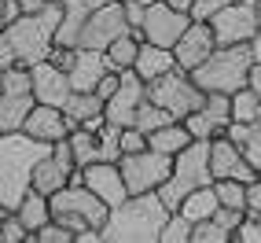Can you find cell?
Returning a JSON list of instances; mask_svg holds the SVG:
<instances>
[{
    "instance_id": "cell-1",
    "label": "cell",
    "mask_w": 261,
    "mask_h": 243,
    "mask_svg": "<svg viewBox=\"0 0 261 243\" xmlns=\"http://www.w3.org/2000/svg\"><path fill=\"white\" fill-rule=\"evenodd\" d=\"M166 217L169 206L159 192L129 196L125 203L111 206L107 225H103V243H159Z\"/></svg>"
},
{
    "instance_id": "cell-2",
    "label": "cell",
    "mask_w": 261,
    "mask_h": 243,
    "mask_svg": "<svg viewBox=\"0 0 261 243\" xmlns=\"http://www.w3.org/2000/svg\"><path fill=\"white\" fill-rule=\"evenodd\" d=\"M51 151V144L33 140L30 133H4L0 136V203L15 210L22 196L33 188V166Z\"/></svg>"
},
{
    "instance_id": "cell-3",
    "label": "cell",
    "mask_w": 261,
    "mask_h": 243,
    "mask_svg": "<svg viewBox=\"0 0 261 243\" xmlns=\"http://www.w3.org/2000/svg\"><path fill=\"white\" fill-rule=\"evenodd\" d=\"M63 19V4H44L41 11H30V15H19L15 22L0 26V33L8 37V44L15 48V59L22 66H33L51 56L56 48V26Z\"/></svg>"
},
{
    "instance_id": "cell-4",
    "label": "cell",
    "mask_w": 261,
    "mask_h": 243,
    "mask_svg": "<svg viewBox=\"0 0 261 243\" xmlns=\"http://www.w3.org/2000/svg\"><path fill=\"white\" fill-rule=\"evenodd\" d=\"M250 66H254V52L250 44H217L202 66L191 70L195 85L202 92H239L243 85H250Z\"/></svg>"
},
{
    "instance_id": "cell-5",
    "label": "cell",
    "mask_w": 261,
    "mask_h": 243,
    "mask_svg": "<svg viewBox=\"0 0 261 243\" xmlns=\"http://www.w3.org/2000/svg\"><path fill=\"white\" fill-rule=\"evenodd\" d=\"M206 184H214L210 140H191L180 155H173V173H169V181L159 188V196H162V203L169 206V210H177L188 192L206 188Z\"/></svg>"
},
{
    "instance_id": "cell-6",
    "label": "cell",
    "mask_w": 261,
    "mask_h": 243,
    "mask_svg": "<svg viewBox=\"0 0 261 243\" xmlns=\"http://www.w3.org/2000/svg\"><path fill=\"white\" fill-rule=\"evenodd\" d=\"M48 203H51V217L63 221L70 232L103 229V225H107V214H111V206L103 203L92 188H85L81 181H70L66 188H59Z\"/></svg>"
},
{
    "instance_id": "cell-7",
    "label": "cell",
    "mask_w": 261,
    "mask_h": 243,
    "mask_svg": "<svg viewBox=\"0 0 261 243\" xmlns=\"http://www.w3.org/2000/svg\"><path fill=\"white\" fill-rule=\"evenodd\" d=\"M147 100L159 103L162 111H169L173 118H188L191 111L202 107L206 92L195 85V78H191L188 70H180V66H173L169 74L147 81Z\"/></svg>"
},
{
    "instance_id": "cell-8",
    "label": "cell",
    "mask_w": 261,
    "mask_h": 243,
    "mask_svg": "<svg viewBox=\"0 0 261 243\" xmlns=\"http://www.w3.org/2000/svg\"><path fill=\"white\" fill-rule=\"evenodd\" d=\"M118 166H121V177H125L129 196H144V192H159V188L169 181L173 155H162V151H154V148H144V151L121 155Z\"/></svg>"
},
{
    "instance_id": "cell-9",
    "label": "cell",
    "mask_w": 261,
    "mask_h": 243,
    "mask_svg": "<svg viewBox=\"0 0 261 243\" xmlns=\"http://www.w3.org/2000/svg\"><path fill=\"white\" fill-rule=\"evenodd\" d=\"M210 30H214L217 44H250L254 33L261 30L257 26V0H232L228 8H221L210 19Z\"/></svg>"
},
{
    "instance_id": "cell-10",
    "label": "cell",
    "mask_w": 261,
    "mask_h": 243,
    "mask_svg": "<svg viewBox=\"0 0 261 243\" xmlns=\"http://www.w3.org/2000/svg\"><path fill=\"white\" fill-rule=\"evenodd\" d=\"M188 26H191V11H177V8L162 4V0H154V4H147V11H144L140 41L159 44V48H173Z\"/></svg>"
},
{
    "instance_id": "cell-11",
    "label": "cell",
    "mask_w": 261,
    "mask_h": 243,
    "mask_svg": "<svg viewBox=\"0 0 261 243\" xmlns=\"http://www.w3.org/2000/svg\"><path fill=\"white\" fill-rule=\"evenodd\" d=\"M121 74V85H118V92L103 103V114H107L111 126H133L136 121V111H140V103L147 100V81L136 74V70H118Z\"/></svg>"
},
{
    "instance_id": "cell-12",
    "label": "cell",
    "mask_w": 261,
    "mask_h": 243,
    "mask_svg": "<svg viewBox=\"0 0 261 243\" xmlns=\"http://www.w3.org/2000/svg\"><path fill=\"white\" fill-rule=\"evenodd\" d=\"M129 30V19H125V4H103V8H92L89 11V22H85L81 30V44L77 48H107L114 37H121V33Z\"/></svg>"
},
{
    "instance_id": "cell-13",
    "label": "cell",
    "mask_w": 261,
    "mask_h": 243,
    "mask_svg": "<svg viewBox=\"0 0 261 243\" xmlns=\"http://www.w3.org/2000/svg\"><path fill=\"white\" fill-rule=\"evenodd\" d=\"M210 169H214V181L217 177H236L243 184H250L254 177H261V169L243 155L239 144H232L228 136H217L210 140Z\"/></svg>"
},
{
    "instance_id": "cell-14",
    "label": "cell",
    "mask_w": 261,
    "mask_h": 243,
    "mask_svg": "<svg viewBox=\"0 0 261 243\" xmlns=\"http://www.w3.org/2000/svg\"><path fill=\"white\" fill-rule=\"evenodd\" d=\"M217 48V37H214V30L210 22H202V19H191V26L180 33V41L173 44V56H177V66L180 70H195V66L206 63V56Z\"/></svg>"
},
{
    "instance_id": "cell-15",
    "label": "cell",
    "mask_w": 261,
    "mask_h": 243,
    "mask_svg": "<svg viewBox=\"0 0 261 243\" xmlns=\"http://www.w3.org/2000/svg\"><path fill=\"white\" fill-rule=\"evenodd\" d=\"M30 78H33V100L37 103H51V107H63L70 100L74 85H70V74L56 66L51 59H41L30 66Z\"/></svg>"
},
{
    "instance_id": "cell-16",
    "label": "cell",
    "mask_w": 261,
    "mask_h": 243,
    "mask_svg": "<svg viewBox=\"0 0 261 243\" xmlns=\"http://www.w3.org/2000/svg\"><path fill=\"white\" fill-rule=\"evenodd\" d=\"M81 184L92 188L107 206H118L129 199V188H125V177H121L118 162H89L81 169Z\"/></svg>"
},
{
    "instance_id": "cell-17",
    "label": "cell",
    "mask_w": 261,
    "mask_h": 243,
    "mask_svg": "<svg viewBox=\"0 0 261 243\" xmlns=\"http://www.w3.org/2000/svg\"><path fill=\"white\" fill-rule=\"evenodd\" d=\"M22 133H30L33 140H44V144H56L70 136V121H66L63 107H51V103H33L26 121H22Z\"/></svg>"
},
{
    "instance_id": "cell-18",
    "label": "cell",
    "mask_w": 261,
    "mask_h": 243,
    "mask_svg": "<svg viewBox=\"0 0 261 243\" xmlns=\"http://www.w3.org/2000/svg\"><path fill=\"white\" fill-rule=\"evenodd\" d=\"M66 74H70L74 92H96L99 78L111 74V66H107V56H103L99 48H77L74 52V66Z\"/></svg>"
},
{
    "instance_id": "cell-19",
    "label": "cell",
    "mask_w": 261,
    "mask_h": 243,
    "mask_svg": "<svg viewBox=\"0 0 261 243\" xmlns=\"http://www.w3.org/2000/svg\"><path fill=\"white\" fill-rule=\"evenodd\" d=\"M89 4L85 0H66L63 4V19H59V26H56V44L59 48H77L81 44V30H85V22H89Z\"/></svg>"
},
{
    "instance_id": "cell-20",
    "label": "cell",
    "mask_w": 261,
    "mask_h": 243,
    "mask_svg": "<svg viewBox=\"0 0 261 243\" xmlns=\"http://www.w3.org/2000/svg\"><path fill=\"white\" fill-rule=\"evenodd\" d=\"M173 66H177V56H173V48H159V44H140V56H136L133 63V70L140 74L144 81H154V78H162L169 74Z\"/></svg>"
},
{
    "instance_id": "cell-21",
    "label": "cell",
    "mask_w": 261,
    "mask_h": 243,
    "mask_svg": "<svg viewBox=\"0 0 261 243\" xmlns=\"http://www.w3.org/2000/svg\"><path fill=\"white\" fill-rule=\"evenodd\" d=\"M140 33H133V30H125L121 37H114L107 48H103V56H107V66L111 70H133V63H136V56H140Z\"/></svg>"
},
{
    "instance_id": "cell-22",
    "label": "cell",
    "mask_w": 261,
    "mask_h": 243,
    "mask_svg": "<svg viewBox=\"0 0 261 243\" xmlns=\"http://www.w3.org/2000/svg\"><path fill=\"white\" fill-rule=\"evenodd\" d=\"M224 136H228L232 144H239L243 148V155L261 169V118L257 121H228V129H224Z\"/></svg>"
},
{
    "instance_id": "cell-23",
    "label": "cell",
    "mask_w": 261,
    "mask_h": 243,
    "mask_svg": "<svg viewBox=\"0 0 261 243\" xmlns=\"http://www.w3.org/2000/svg\"><path fill=\"white\" fill-rule=\"evenodd\" d=\"M188 144H191V133H188V126L180 118L162 126V129H154V133H147V148L162 151V155H180Z\"/></svg>"
},
{
    "instance_id": "cell-24",
    "label": "cell",
    "mask_w": 261,
    "mask_h": 243,
    "mask_svg": "<svg viewBox=\"0 0 261 243\" xmlns=\"http://www.w3.org/2000/svg\"><path fill=\"white\" fill-rule=\"evenodd\" d=\"M217 192H214V184H206V188H195V192H188L184 196V203L177 206V210L191 221V225H199V221H206V217H214L217 214Z\"/></svg>"
},
{
    "instance_id": "cell-25",
    "label": "cell",
    "mask_w": 261,
    "mask_h": 243,
    "mask_svg": "<svg viewBox=\"0 0 261 243\" xmlns=\"http://www.w3.org/2000/svg\"><path fill=\"white\" fill-rule=\"evenodd\" d=\"M33 103H37L33 96H11V92H0V136H4V133H19Z\"/></svg>"
},
{
    "instance_id": "cell-26",
    "label": "cell",
    "mask_w": 261,
    "mask_h": 243,
    "mask_svg": "<svg viewBox=\"0 0 261 243\" xmlns=\"http://www.w3.org/2000/svg\"><path fill=\"white\" fill-rule=\"evenodd\" d=\"M63 114H66V121H70V129H77L89 118L103 114V100L96 92H70V100L63 103Z\"/></svg>"
},
{
    "instance_id": "cell-27",
    "label": "cell",
    "mask_w": 261,
    "mask_h": 243,
    "mask_svg": "<svg viewBox=\"0 0 261 243\" xmlns=\"http://www.w3.org/2000/svg\"><path fill=\"white\" fill-rule=\"evenodd\" d=\"M15 214L22 217V225L30 232H37L41 225L51 221V203H48V196H41V192H33V188H30V192L22 196V203L15 206Z\"/></svg>"
},
{
    "instance_id": "cell-28",
    "label": "cell",
    "mask_w": 261,
    "mask_h": 243,
    "mask_svg": "<svg viewBox=\"0 0 261 243\" xmlns=\"http://www.w3.org/2000/svg\"><path fill=\"white\" fill-rule=\"evenodd\" d=\"M70 151H74V162H77V169H85L89 162H99V144H96V133L92 129H85V126H77V129H70Z\"/></svg>"
},
{
    "instance_id": "cell-29",
    "label": "cell",
    "mask_w": 261,
    "mask_h": 243,
    "mask_svg": "<svg viewBox=\"0 0 261 243\" xmlns=\"http://www.w3.org/2000/svg\"><path fill=\"white\" fill-rule=\"evenodd\" d=\"M180 121L188 126L191 140H217V136H224V129H228V126H221L214 114H206L202 107H199V111H191V114H188V118H180Z\"/></svg>"
},
{
    "instance_id": "cell-30",
    "label": "cell",
    "mask_w": 261,
    "mask_h": 243,
    "mask_svg": "<svg viewBox=\"0 0 261 243\" xmlns=\"http://www.w3.org/2000/svg\"><path fill=\"white\" fill-rule=\"evenodd\" d=\"M261 118V96L250 89V85H243L239 92H232V121H257Z\"/></svg>"
},
{
    "instance_id": "cell-31",
    "label": "cell",
    "mask_w": 261,
    "mask_h": 243,
    "mask_svg": "<svg viewBox=\"0 0 261 243\" xmlns=\"http://www.w3.org/2000/svg\"><path fill=\"white\" fill-rule=\"evenodd\" d=\"M214 192L221 206H232V210H247V184L236 181V177H217L214 181Z\"/></svg>"
},
{
    "instance_id": "cell-32",
    "label": "cell",
    "mask_w": 261,
    "mask_h": 243,
    "mask_svg": "<svg viewBox=\"0 0 261 243\" xmlns=\"http://www.w3.org/2000/svg\"><path fill=\"white\" fill-rule=\"evenodd\" d=\"M0 92H11V96H33V78H30V66L15 63L0 74Z\"/></svg>"
},
{
    "instance_id": "cell-33",
    "label": "cell",
    "mask_w": 261,
    "mask_h": 243,
    "mask_svg": "<svg viewBox=\"0 0 261 243\" xmlns=\"http://www.w3.org/2000/svg\"><path fill=\"white\" fill-rule=\"evenodd\" d=\"M169 121H177L169 111H162L159 103H151V100H144L140 103V111H136V121L133 126L140 129V133H154V129H162V126H169Z\"/></svg>"
},
{
    "instance_id": "cell-34",
    "label": "cell",
    "mask_w": 261,
    "mask_h": 243,
    "mask_svg": "<svg viewBox=\"0 0 261 243\" xmlns=\"http://www.w3.org/2000/svg\"><path fill=\"white\" fill-rule=\"evenodd\" d=\"M191 225L180 210H169V217H166V225H162V236H159V243H191Z\"/></svg>"
},
{
    "instance_id": "cell-35",
    "label": "cell",
    "mask_w": 261,
    "mask_h": 243,
    "mask_svg": "<svg viewBox=\"0 0 261 243\" xmlns=\"http://www.w3.org/2000/svg\"><path fill=\"white\" fill-rule=\"evenodd\" d=\"M96 144H99V162H118L121 159V126H103L96 133Z\"/></svg>"
},
{
    "instance_id": "cell-36",
    "label": "cell",
    "mask_w": 261,
    "mask_h": 243,
    "mask_svg": "<svg viewBox=\"0 0 261 243\" xmlns=\"http://www.w3.org/2000/svg\"><path fill=\"white\" fill-rule=\"evenodd\" d=\"M191 243H232V232L221 229L214 217H206V221H199L195 229H191Z\"/></svg>"
},
{
    "instance_id": "cell-37",
    "label": "cell",
    "mask_w": 261,
    "mask_h": 243,
    "mask_svg": "<svg viewBox=\"0 0 261 243\" xmlns=\"http://www.w3.org/2000/svg\"><path fill=\"white\" fill-rule=\"evenodd\" d=\"M30 243H74V232L66 229L63 221L51 217L48 225H41L37 232H30Z\"/></svg>"
},
{
    "instance_id": "cell-38",
    "label": "cell",
    "mask_w": 261,
    "mask_h": 243,
    "mask_svg": "<svg viewBox=\"0 0 261 243\" xmlns=\"http://www.w3.org/2000/svg\"><path fill=\"white\" fill-rule=\"evenodd\" d=\"M202 111H206V114H214L221 126H228V121H232V96H228V92H206Z\"/></svg>"
},
{
    "instance_id": "cell-39",
    "label": "cell",
    "mask_w": 261,
    "mask_h": 243,
    "mask_svg": "<svg viewBox=\"0 0 261 243\" xmlns=\"http://www.w3.org/2000/svg\"><path fill=\"white\" fill-rule=\"evenodd\" d=\"M0 232H4V243H30V229L22 225V217L15 210H8L0 217Z\"/></svg>"
},
{
    "instance_id": "cell-40",
    "label": "cell",
    "mask_w": 261,
    "mask_h": 243,
    "mask_svg": "<svg viewBox=\"0 0 261 243\" xmlns=\"http://www.w3.org/2000/svg\"><path fill=\"white\" fill-rule=\"evenodd\" d=\"M232 243H261V217L243 214V221H239V229H236Z\"/></svg>"
},
{
    "instance_id": "cell-41",
    "label": "cell",
    "mask_w": 261,
    "mask_h": 243,
    "mask_svg": "<svg viewBox=\"0 0 261 243\" xmlns=\"http://www.w3.org/2000/svg\"><path fill=\"white\" fill-rule=\"evenodd\" d=\"M232 0H191V19H202V22H210L214 15L221 8H228Z\"/></svg>"
},
{
    "instance_id": "cell-42",
    "label": "cell",
    "mask_w": 261,
    "mask_h": 243,
    "mask_svg": "<svg viewBox=\"0 0 261 243\" xmlns=\"http://www.w3.org/2000/svg\"><path fill=\"white\" fill-rule=\"evenodd\" d=\"M147 148V133H140L136 126L121 129V155H133V151H144Z\"/></svg>"
},
{
    "instance_id": "cell-43",
    "label": "cell",
    "mask_w": 261,
    "mask_h": 243,
    "mask_svg": "<svg viewBox=\"0 0 261 243\" xmlns=\"http://www.w3.org/2000/svg\"><path fill=\"white\" fill-rule=\"evenodd\" d=\"M118 85H121V74H118V70L103 74V78H99V85H96V96H99L103 103H107V100H111V96L118 92Z\"/></svg>"
},
{
    "instance_id": "cell-44",
    "label": "cell",
    "mask_w": 261,
    "mask_h": 243,
    "mask_svg": "<svg viewBox=\"0 0 261 243\" xmlns=\"http://www.w3.org/2000/svg\"><path fill=\"white\" fill-rule=\"evenodd\" d=\"M247 214L261 217V177H254V181L247 184Z\"/></svg>"
},
{
    "instance_id": "cell-45",
    "label": "cell",
    "mask_w": 261,
    "mask_h": 243,
    "mask_svg": "<svg viewBox=\"0 0 261 243\" xmlns=\"http://www.w3.org/2000/svg\"><path fill=\"white\" fill-rule=\"evenodd\" d=\"M121 4H125V0H121ZM144 4H125V19H129V30L133 33H140V26H144Z\"/></svg>"
},
{
    "instance_id": "cell-46",
    "label": "cell",
    "mask_w": 261,
    "mask_h": 243,
    "mask_svg": "<svg viewBox=\"0 0 261 243\" xmlns=\"http://www.w3.org/2000/svg\"><path fill=\"white\" fill-rule=\"evenodd\" d=\"M74 52H77V48H59V44H56L48 59L56 63V66H63V70H70V66H74Z\"/></svg>"
},
{
    "instance_id": "cell-47",
    "label": "cell",
    "mask_w": 261,
    "mask_h": 243,
    "mask_svg": "<svg viewBox=\"0 0 261 243\" xmlns=\"http://www.w3.org/2000/svg\"><path fill=\"white\" fill-rule=\"evenodd\" d=\"M15 63H19V59H15V48L8 44V37H4V33H0V74H4L8 66H15Z\"/></svg>"
},
{
    "instance_id": "cell-48",
    "label": "cell",
    "mask_w": 261,
    "mask_h": 243,
    "mask_svg": "<svg viewBox=\"0 0 261 243\" xmlns=\"http://www.w3.org/2000/svg\"><path fill=\"white\" fill-rule=\"evenodd\" d=\"M19 15H26L19 0H4V15H0V26H8V22H15V19H19Z\"/></svg>"
},
{
    "instance_id": "cell-49",
    "label": "cell",
    "mask_w": 261,
    "mask_h": 243,
    "mask_svg": "<svg viewBox=\"0 0 261 243\" xmlns=\"http://www.w3.org/2000/svg\"><path fill=\"white\" fill-rule=\"evenodd\" d=\"M250 89L261 96V63H254V66H250Z\"/></svg>"
},
{
    "instance_id": "cell-50",
    "label": "cell",
    "mask_w": 261,
    "mask_h": 243,
    "mask_svg": "<svg viewBox=\"0 0 261 243\" xmlns=\"http://www.w3.org/2000/svg\"><path fill=\"white\" fill-rule=\"evenodd\" d=\"M250 52H254V63H261V30L254 33V41H250Z\"/></svg>"
},
{
    "instance_id": "cell-51",
    "label": "cell",
    "mask_w": 261,
    "mask_h": 243,
    "mask_svg": "<svg viewBox=\"0 0 261 243\" xmlns=\"http://www.w3.org/2000/svg\"><path fill=\"white\" fill-rule=\"evenodd\" d=\"M19 4H22V11L30 15V11H41V8H44V0H19Z\"/></svg>"
},
{
    "instance_id": "cell-52",
    "label": "cell",
    "mask_w": 261,
    "mask_h": 243,
    "mask_svg": "<svg viewBox=\"0 0 261 243\" xmlns=\"http://www.w3.org/2000/svg\"><path fill=\"white\" fill-rule=\"evenodd\" d=\"M162 4H169V8H177V11H191V0H162Z\"/></svg>"
},
{
    "instance_id": "cell-53",
    "label": "cell",
    "mask_w": 261,
    "mask_h": 243,
    "mask_svg": "<svg viewBox=\"0 0 261 243\" xmlns=\"http://www.w3.org/2000/svg\"><path fill=\"white\" fill-rule=\"evenodd\" d=\"M89 8H103V4H118V0H85Z\"/></svg>"
},
{
    "instance_id": "cell-54",
    "label": "cell",
    "mask_w": 261,
    "mask_h": 243,
    "mask_svg": "<svg viewBox=\"0 0 261 243\" xmlns=\"http://www.w3.org/2000/svg\"><path fill=\"white\" fill-rule=\"evenodd\" d=\"M125 4H144L147 8V4H154V0H125Z\"/></svg>"
},
{
    "instance_id": "cell-55",
    "label": "cell",
    "mask_w": 261,
    "mask_h": 243,
    "mask_svg": "<svg viewBox=\"0 0 261 243\" xmlns=\"http://www.w3.org/2000/svg\"><path fill=\"white\" fill-rule=\"evenodd\" d=\"M257 26H261V0H257Z\"/></svg>"
},
{
    "instance_id": "cell-56",
    "label": "cell",
    "mask_w": 261,
    "mask_h": 243,
    "mask_svg": "<svg viewBox=\"0 0 261 243\" xmlns=\"http://www.w3.org/2000/svg\"><path fill=\"white\" fill-rule=\"evenodd\" d=\"M44 4H66V0H44Z\"/></svg>"
},
{
    "instance_id": "cell-57",
    "label": "cell",
    "mask_w": 261,
    "mask_h": 243,
    "mask_svg": "<svg viewBox=\"0 0 261 243\" xmlns=\"http://www.w3.org/2000/svg\"><path fill=\"white\" fill-rule=\"evenodd\" d=\"M4 214H8V206H4V203H0V217H4Z\"/></svg>"
},
{
    "instance_id": "cell-58",
    "label": "cell",
    "mask_w": 261,
    "mask_h": 243,
    "mask_svg": "<svg viewBox=\"0 0 261 243\" xmlns=\"http://www.w3.org/2000/svg\"><path fill=\"white\" fill-rule=\"evenodd\" d=\"M0 15H4V0H0Z\"/></svg>"
},
{
    "instance_id": "cell-59",
    "label": "cell",
    "mask_w": 261,
    "mask_h": 243,
    "mask_svg": "<svg viewBox=\"0 0 261 243\" xmlns=\"http://www.w3.org/2000/svg\"><path fill=\"white\" fill-rule=\"evenodd\" d=\"M0 243H4V232H0Z\"/></svg>"
}]
</instances>
